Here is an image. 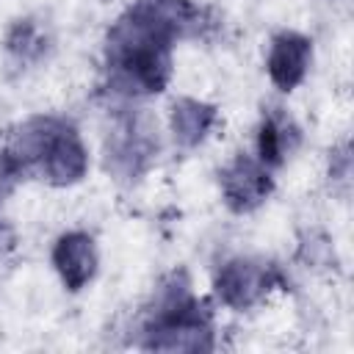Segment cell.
I'll use <instances>...</instances> for the list:
<instances>
[{"instance_id":"obj_1","label":"cell","mask_w":354,"mask_h":354,"mask_svg":"<svg viewBox=\"0 0 354 354\" xmlns=\"http://www.w3.org/2000/svg\"><path fill=\"white\" fill-rule=\"evenodd\" d=\"M158 152V122L147 113L124 116L105 144V166L119 180L138 177Z\"/></svg>"},{"instance_id":"obj_2","label":"cell","mask_w":354,"mask_h":354,"mask_svg":"<svg viewBox=\"0 0 354 354\" xmlns=\"http://www.w3.org/2000/svg\"><path fill=\"white\" fill-rule=\"evenodd\" d=\"M144 346L155 351H207L213 346V332L207 315L188 301L180 310L155 315V321L147 326Z\"/></svg>"},{"instance_id":"obj_3","label":"cell","mask_w":354,"mask_h":354,"mask_svg":"<svg viewBox=\"0 0 354 354\" xmlns=\"http://www.w3.org/2000/svg\"><path fill=\"white\" fill-rule=\"evenodd\" d=\"M274 285H277L274 266L249 257H235L224 263L216 274V296L221 299V304L232 310H246L257 304Z\"/></svg>"},{"instance_id":"obj_4","label":"cell","mask_w":354,"mask_h":354,"mask_svg":"<svg viewBox=\"0 0 354 354\" xmlns=\"http://www.w3.org/2000/svg\"><path fill=\"white\" fill-rule=\"evenodd\" d=\"M271 194V174L260 158L235 155L221 169V196L235 213H249Z\"/></svg>"},{"instance_id":"obj_5","label":"cell","mask_w":354,"mask_h":354,"mask_svg":"<svg viewBox=\"0 0 354 354\" xmlns=\"http://www.w3.org/2000/svg\"><path fill=\"white\" fill-rule=\"evenodd\" d=\"M310 61H313V44L307 36L301 33H293V30H285L279 36L271 39V47H268V58H266V66H268V77L277 88L282 91H290L296 88L307 69H310Z\"/></svg>"},{"instance_id":"obj_6","label":"cell","mask_w":354,"mask_h":354,"mask_svg":"<svg viewBox=\"0 0 354 354\" xmlns=\"http://www.w3.org/2000/svg\"><path fill=\"white\" fill-rule=\"evenodd\" d=\"M97 246L86 232H66L53 246V266L69 290H80L97 274Z\"/></svg>"},{"instance_id":"obj_7","label":"cell","mask_w":354,"mask_h":354,"mask_svg":"<svg viewBox=\"0 0 354 354\" xmlns=\"http://www.w3.org/2000/svg\"><path fill=\"white\" fill-rule=\"evenodd\" d=\"M41 174L47 177V183L53 185H72L77 180L86 177L88 171V152L83 147V141L77 138V133L66 124L53 144L47 147V152L39 160Z\"/></svg>"},{"instance_id":"obj_8","label":"cell","mask_w":354,"mask_h":354,"mask_svg":"<svg viewBox=\"0 0 354 354\" xmlns=\"http://www.w3.org/2000/svg\"><path fill=\"white\" fill-rule=\"evenodd\" d=\"M133 11L144 17L155 30H160L169 41L196 33L202 25V11L191 0H138Z\"/></svg>"},{"instance_id":"obj_9","label":"cell","mask_w":354,"mask_h":354,"mask_svg":"<svg viewBox=\"0 0 354 354\" xmlns=\"http://www.w3.org/2000/svg\"><path fill=\"white\" fill-rule=\"evenodd\" d=\"M66 127V122L55 119V116H36L28 119L25 124H19L11 138H8V155L25 169V166H39L41 155L47 152V147L53 144V138Z\"/></svg>"},{"instance_id":"obj_10","label":"cell","mask_w":354,"mask_h":354,"mask_svg":"<svg viewBox=\"0 0 354 354\" xmlns=\"http://www.w3.org/2000/svg\"><path fill=\"white\" fill-rule=\"evenodd\" d=\"M216 119H218V113L213 105L183 97L171 105V136L180 147H196L207 138Z\"/></svg>"},{"instance_id":"obj_11","label":"cell","mask_w":354,"mask_h":354,"mask_svg":"<svg viewBox=\"0 0 354 354\" xmlns=\"http://www.w3.org/2000/svg\"><path fill=\"white\" fill-rule=\"evenodd\" d=\"M299 144V127L290 122V116L282 113V108H274L263 116L260 136H257V152L266 166H279Z\"/></svg>"},{"instance_id":"obj_12","label":"cell","mask_w":354,"mask_h":354,"mask_svg":"<svg viewBox=\"0 0 354 354\" xmlns=\"http://www.w3.org/2000/svg\"><path fill=\"white\" fill-rule=\"evenodd\" d=\"M6 44H8V50H11L19 61H36V58L44 55L47 36H44V30H41L33 19H19V22L11 28Z\"/></svg>"},{"instance_id":"obj_13","label":"cell","mask_w":354,"mask_h":354,"mask_svg":"<svg viewBox=\"0 0 354 354\" xmlns=\"http://www.w3.org/2000/svg\"><path fill=\"white\" fill-rule=\"evenodd\" d=\"M299 257H301L307 266H313V268H324V266L335 263L332 243H329V238L321 235V232H307V235L301 238V243H299Z\"/></svg>"},{"instance_id":"obj_14","label":"cell","mask_w":354,"mask_h":354,"mask_svg":"<svg viewBox=\"0 0 354 354\" xmlns=\"http://www.w3.org/2000/svg\"><path fill=\"white\" fill-rule=\"evenodd\" d=\"M19 177H22V166L8 152H0V202L17 188Z\"/></svg>"},{"instance_id":"obj_15","label":"cell","mask_w":354,"mask_h":354,"mask_svg":"<svg viewBox=\"0 0 354 354\" xmlns=\"http://www.w3.org/2000/svg\"><path fill=\"white\" fill-rule=\"evenodd\" d=\"M329 177H332V183H337V185L348 188V180H351V155H348V147H346V144L332 155Z\"/></svg>"},{"instance_id":"obj_16","label":"cell","mask_w":354,"mask_h":354,"mask_svg":"<svg viewBox=\"0 0 354 354\" xmlns=\"http://www.w3.org/2000/svg\"><path fill=\"white\" fill-rule=\"evenodd\" d=\"M11 249H14V230L6 221H0V254H6Z\"/></svg>"}]
</instances>
